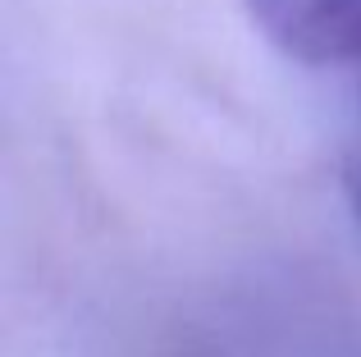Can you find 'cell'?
Returning <instances> with one entry per match:
<instances>
[{"mask_svg": "<svg viewBox=\"0 0 361 357\" xmlns=\"http://www.w3.org/2000/svg\"><path fill=\"white\" fill-rule=\"evenodd\" d=\"M348 193H353V206L361 215V138L353 143V156H348Z\"/></svg>", "mask_w": 361, "mask_h": 357, "instance_id": "7a4b0ae2", "label": "cell"}, {"mask_svg": "<svg viewBox=\"0 0 361 357\" xmlns=\"http://www.w3.org/2000/svg\"><path fill=\"white\" fill-rule=\"evenodd\" d=\"M265 42L316 69L361 73V0H243Z\"/></svg>", "mask_w": 361, "mask_h": 357, "instance_id": "6da1fadb", "label": "cell"}]
</instances>
